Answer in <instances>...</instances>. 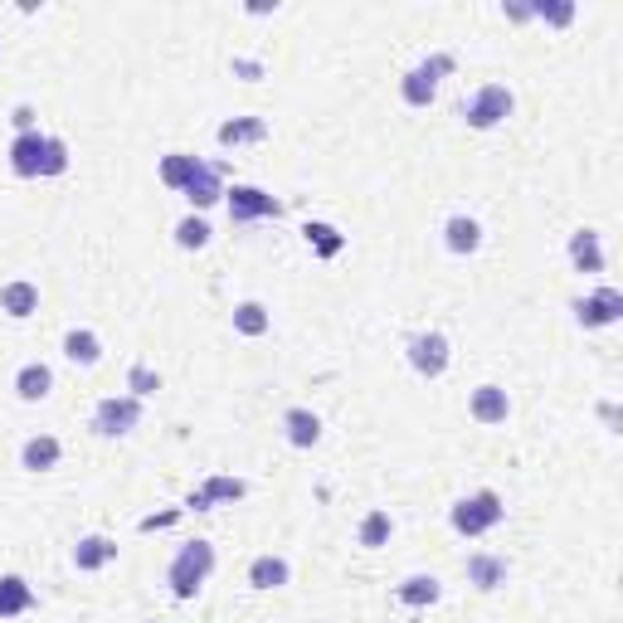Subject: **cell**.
Here are the masks:
<instances>
[{"label": "cell", "instance_id": "cell-14", "mask_svg": "<svg viewBox=\"0 0 623 623\" xmlns=\"http://www.w3.org/2000/svg\"><path fill=\"white\" fill-rule=\"evenodd\" d=\"M112 560H117V541H108V536H83L74 546V570H83V575L108 570Z\"/></svg>", "mask_w": 623, "mask_h": 623}, {"label": "cell", "instance_id": "cell-10", "mask_svg": "<svg viewBox=\"0 0 623 623\" xmlns=\"http://www.w3.org/2000/svg\"><path fill=\"white\" fill-rule=\"evenodd\" d=\"M468 414H473L477 424L497 429V424H507V414H512V400H507V390H502V385H477L473 400H468Z\"/></svg>", "mask_w": 623, "mask_h": 623}, {"label": "cell", "instance_id": "cell-19", "mask_svg": "<svg viewBox=\"0 0 623 623\" xmlns=\"http://www.w3.org/2000/svg\"><path fill=\"white\" fill-rule=\"evenodd\" d=\"M35 609V589L25 585L20 575H0V623L5 619H20Z\"/></svg>", "mask_w": 623, "mask_h": 623}, {"label": "cell", "instance_id": "cell-23", "mask_svg": "<svg viewBox=\"0 0 623 623\" xmlns=\"http://www.w3.org/2000/svg\"><path fill=\"white\" fill-rule=\"evenodd\" d=\"M288 580H293V565L283 555H258L249 565V585L254 589H283Z\"/></svg>", "mask_w": 623, "mask_h": 623}, {"label": "cell", "instance_id": "cell-22", "mask_svg": "<svg viewBox=\"0 0 623 623\" xmlns=\"http://www.w3.org/2000/svg\"><path fill=\"white\" fill-rule=\"evenodd\" d=\"M220 147H249V142H263L268 137V122L263 117H229V122H220Z\"/></svg>", "mask_w": 623, "mask_h": 623}, {"label": "cell", "instance_id": "cell-1", "mask_svg": "<svg viewBox=\"0 0 623 623\" xmlns=\"http://www.w3.org/2000/svg\"><path fill=\"white\" fill-rule=\"evenodd\" d=\"M210 575H215V546H210V541H185V546L176 550V560H171V570H166L176 599H195Z\"/></svg>", "mask_w": 623, "mask_h": 623}, {"label": "cell", "instance_id": "cell-9", "mask_svg": "<svg viewBox=\"0 0 623 623\" xmlns=\"http://www.w3.org/2000/svg\"><path fill=\"white\" fill-rule=\"evenodd\" d=\"M44 156H49V137L20 132V137L10 142V171L25 176V181H35V176H44Z\"/></svg>", "mask_w": 623, "mask_h": 623}, {"label": "cell", "instance_id": "cell-26", "mask_svg": "<svg viewBox=\"0 0 623 623\" xmlns=\"http://www.w3.org/2000/svg\"><path fill=\"white\" fill-rule=\"evenodd\" d=\"M244 492H249V482H244V477H224V473H220V477H210V482L200 487V497L210 502V512H215L220 502H239Z\"/></svg>", "mask_w": 623, "mask_h": 623}, {"label": "cell", "instance_id": "cell-36", "mask_svg": "<svg viewBox=\"0 0 623 623\" xmlns=\"http://www.w3.org/2000/svg\"><path fill=\"white\" fill-rule=\"evenodd\" d=\"M502 15H507V20H516V25H521V20H531V5H502Z\"/></svg>", "mask_w": 623, "mask_h": 623}, {"label": "cell", "instance_id": "cell-21", "mask_svg": "<svg viewBox=\"0 0 623 623\" xmlns=\"http://www.w3.org/2000/svg\"><path fill=\"white\" fill-rule=\"evenodd\" d=\"M395 599H400L404 609H429V604H439L443 599V585L434 575H409V580H400Z\"/></svg>", "mask_w": 623, "mask_h": 623}, {"label": "cell", "instance_id": "cell-15", "mask_svg": "<svg viewBox=\"0 0 623 623\" xmlns=\"http://www.w3.org/2000/svg\"><path fill=\"white\" fill-rule=\"evenodd\" d=\"M443 244H448V254H477L482 249V224L473 215H453V220L443 224Z\"/></svg>", "mask_w": 623, "mask_h": 623}, {"label": "cell", "instance_id": "cell-13", "mask_svg": "<svg viewBox=\"0 0 623 623\" xmlns=\"http://www.w3.org/2000/svg\"><path fill=\"white\" fill-rule=\"evenodd\" d=\"M0 312H5V317H15V322L35 317V312H39V288H35V283H25V278L5 283V288H0Z\"/></svg>", "mask_w": 623, "mask_h": 623}, {"label": "cell", "instance_id": "cell-16", "mask_svg": "<svg viewBox=\"0 0 623 623\" xmlns=\"http://www.w3.org/2000/svg\"><path fill=\"white\" fill-rule=\"evenodd\" d=\"M200 171H205L200 156H190V151H171V156H161V171H156V176H161V185H171V190H181L185 195V185L195 181Z\"/></svg>", "mask_w": 623, "mask_h": 623}, {"label": "cell", "instance_id": "cell-5", "mask_svg": "<svg viewBox=\"0 0 623 623\" xmlns=\"http://www.w3.org/2000/svg\"><path fill=\"white\" fill-rule=\"evenodd\" d=\"M137 424H142V400H132V395H108L93 409V434L98 439H127Z\"/></svg>", "mask_w": 623, "mask_h": 623}, {"label": "cell", "instance_id": "cell-20", "mask_svg": "<svg viewBox=\"0 0 623 623\" xmlns=\"http://www.w3.org/2000/svg\"><path fill=\"white\" fill-rule=\"evenodd\" d=\"M49 390H54V370L44 366V361L20 366V375H15V395H20V400L39 404V400H49Z\"/></svg>", "mask_w": 623, "mask_h": 623}, {"label": "cell", "instance_id": "cell-32", "mask_svg": "<svg viewBox=\"0 0 623 623\" xmlns=\"http://www.w3.org/2000/svg\"><path fill=\"white\" fill-rule=\"evenodd\" d=\"M302 234H307V244H317V254H322V258L341 254V234H336L331 224H307Z\"/></svg>", "mask_w": 623, "mask_h": 623}, {"label": "cell", "instance_id": "cell-27", "mask_svg": "<svg viewBox=\"0 0 623 623\" xmlns=\"http://www.w3.org/2000/svg\"><path fill=\"white\" fill-rule=\"evenodd\" d=\"M268 327H273V317H268L263 302H239V307H234V331H239V336H263Z\"/></svg>", "mask_w": 623, "mask_h": 623}, {"label": "cell", "instance_id": "cell-34", "mask_svg": "<svg viewBox=\"0 0 623 623\" xmlns=\"http://www.w3.org/2000/svg\"><path fill=\"white\" fill-rule=\"evenodd\" d=\"M10 122H15L20 132H35V108H30V103H20V108H15V117H10Z\"/></svg>", "mask_w": 623, "mask_h": 623}, {"label": "cell", "instance_id": "cell-25", "mask_svg": "<svg viewBox=\"0 0 623 623\" xmlns=\"http://www.w3.org/2000/svg\"><path fill=\"white\" fill-rule=\"evenodd\" d=\"M64 356H69L74 366H98V361H103V341H98V331L74 327L69 336H64Z\"/></svg>", "mask_w": 623, "mask_h": 623}, {"label": "cell", "instance_id": "cell-33", "mask_svg": "<svg viewBox=\"0 0 623 623\" xmlns=\"http://www.w3.org/2000/svg\"><path fill=\"white\" fill-rule=\"evenodd\" d=\"M69 171V142L49 137V156H44V176H64Z\"/></svg>", "mask_w": 623, "mask_h": 623}, {"label": "cell", "instance_id": "cell-17", "mask_svg": "<svg viewBox=\"0 0 623 623\" xmlns=\"http://www.w3.org/2000/svg\"><path fill=\"white\" fill-rule=\"evenodd\" d=\"M283 434H288L293 448H317V443H322V419H317L312 409H302V404H297V409L283 414Z\"/></svg>", "mask_w": 623, "mask_h": 623}, {"label": "cell", "instance_id": "cell-8", "mask_svg": "<svg viewBox=\"0 0 623 623\" xmlns=\"http://www.w3.org/2000/svg\"><path fill=\"white\" fill-rule=\"evenodd\" d=\"M623 317V293H614V288H599V293H589L575 302V322L580 327H614Z\"/></svg>", "mask_w": 623, "mask_h": 623}, {"label": "cell", "instance_id": "cell-12", "mask_svg": "<svg viewBox=\"0 0 623 623\" xmlns=\"http://www.w3.org/2000/svg\"><path fill=\"white\" fill-rule=\"evenodd\" d=\"M59 458H64V443L54 439V434H35V439L20 448V468L25 473H49V468H59Z\"/></svg>", "mask_w": 623, "mask_h": 623}, {"label": "cell", "instance_id": "cell-28", "mask_svg": "<svg viewBox=\"0 0 623 623\" xmlns=\"http://www.w3.org/2000/svg\"><path fill=\"white\" fill-rule=\"evenodd\" d=\"M390 536H395V521H390V512H366V521H361V546L380 550V546H390Z\"/></svg>", "mask_w": 623, "mask_h": 623}, {"label": "cell", "instance_id": "cell-18", "mask_svg": "<svg viewBox=\"0 0 623 623\" xmlns=\"http://www.w3.org/2000/svg\"><path fill=\"white\" fill-rule=\"evenodd\" d=\"M570 263H575V273H604V244H599L594 229L570 234Z\"/></svg>", "mask_w": 623, "mask_h": 623}, {"label": "cell", "instance_id": "cell-31", "mask_svg": "<svg viewBox=\"0 0 623 623\" xmlns=\"http://www.w3.org/2000/svg\"><path fill=\"white\" fill-rule=\"evenodd\" d=\"M127 390H132V400H147V395L161 390V375H156L151 366H132L127 370Z\"/></svg>", "mask_w": 623, "mask_h": 623}, {"label": "cell", "instance_id": "cell-35", "mask_svg": "<svg viewBox=\"0 0 623 623\" xmlns=\"http://www.w3.org/2000/svg\"><path fill=\"white\" fill-rule=\"evenodd\" d=\"M234 74H239V78H249V83H254V78L263 74V69H258L254 59H234Z\"/></svg>", "mask_w": 623, "mask_h": 623}, {"label": "cell", "instance_id": "cell-7", "mask_svg": "<svg viewBox=\"0 0 623 623\" xmlns=\"http://www.w3.org/2000/svg\"><path fill=\"white\" fill-rule=\"evenodd\" d=\"M404 356H409L414 375H424V380H439L443 370H448V336H443V331H419V336H409Z\"/></svg>", "mask_w": 623, "mask_h": 623}, {"label": "cell", "instance_id": "cell-30", "mask_svg": "<svg viewBox=\"0 0 623 623\" xmlns=\"http://www.w3.org/2000/svg\"><path fill=\"white\" fill-rule=\"evenodd\" d=\"M210 234H215V229L200 220V215H185V220L176 224V244H181V249H205V244H210Z\"/></svg>", "mask_w": 623, "mask_h": 623}, {"label": "cell", "instance_id": "cell-2", "mask_svg": "<svg viewBox=\"0 0 623 623\" xmlns=\"http://www.w3.org/2000/svg\"><path fill=\"white\" fill-rule=\"evenodd\" d=\"M448 521H453V531L458 536H487L492 526H502L507 521V507H502V497L492 492V487H482V492H473V497H458L453 502V512H448Z\"/></svg>", "mask_w": 623, "mask_h": 623}, {"label": "cell", "instance_id": "cell-3", "mask_svg": "<svg viewBox=\"0 0 623 623\" xmlns=\"http://www.w3.org/2000/svg\"><path fill=\"white\" fill-rule=\"evenodd\" d=\"M512 112H516V93L507 88V83H482L473 98L463 103V117H468V127H477V132L502 127Z\"/></svg>", "mask_w": 623, "mask_h": 623}, {"label": "cell", "instance_id": "cell-24", "mask_svg": "<svg viewBox=\"0 0 623 623\" xmlns=\"http://www.w3.org/2000/svg\"><path fill=\"white\" fill-rule=\"evenodd\" d=\"M220 176H224V166H210V161H205V171H200L195 181L185 185V200H190L195 210H210V205H215V200H220V195H224Z\"/></svg>", "mask_w": 623, "mask_h": 623}, {"label": "cell", "instance_id": "cell-6", "mask_svg": "<svg viewBox=\"0 0 623 623\" xmlns=\"http://www.w3.org/2000/svg\"><path fill=\"white\" fill-rule=\"evenodd\" d=\"M224 205H229V220L234 224H254V220H278L283 215V200L258 190V185H229L224 190Z\"/></svg>", "mask_w": 623, "mask_h": 623}, {"label": "cell", "instance_id": "cell-11", "mask_svg": "<svg viewBox=\"0 0 623 623\" xmlns=\"http://www.w3.org/2000/svg\"><path fill=\"white\" fill-rule=\"evenodd\" d=\"M463 575H468V585L473 589L492 594V589L507 585V555H487V550H477V555H468Z\"/></svg>", "mask_w": 623, "mask_h": 623}, {"label": "cell", "instance_id": "cell-4", "mask_svg": "<svg viewBox=\"0 0 623 623\" xmlns=\"http://www.w3.org/2000/svg\"><path fill=\"white\" fill-rule=\"evenodd\" d=\"M453 74V54H434V59H424L419 69H409L400 78V98L409 108H429L434 98H439V78Z\"/></svg>", "mask_w": 623, "mask_h": 623}, {"label": "cell", "instance_id": "cell-29", "mask_svg": "<svg viewBox=\"0 0 623 623\" xmlns=\"http://www.w3.org/2000/svg\"><path fill=\"white\" fill-rule=\"evenodd\" d=\"M531 20H546L555 30H565V25L575 20V5H570V0H536V5H531Z\"/></svg>", "mask_w": 623, "mask_h": 623}]
</instances>
